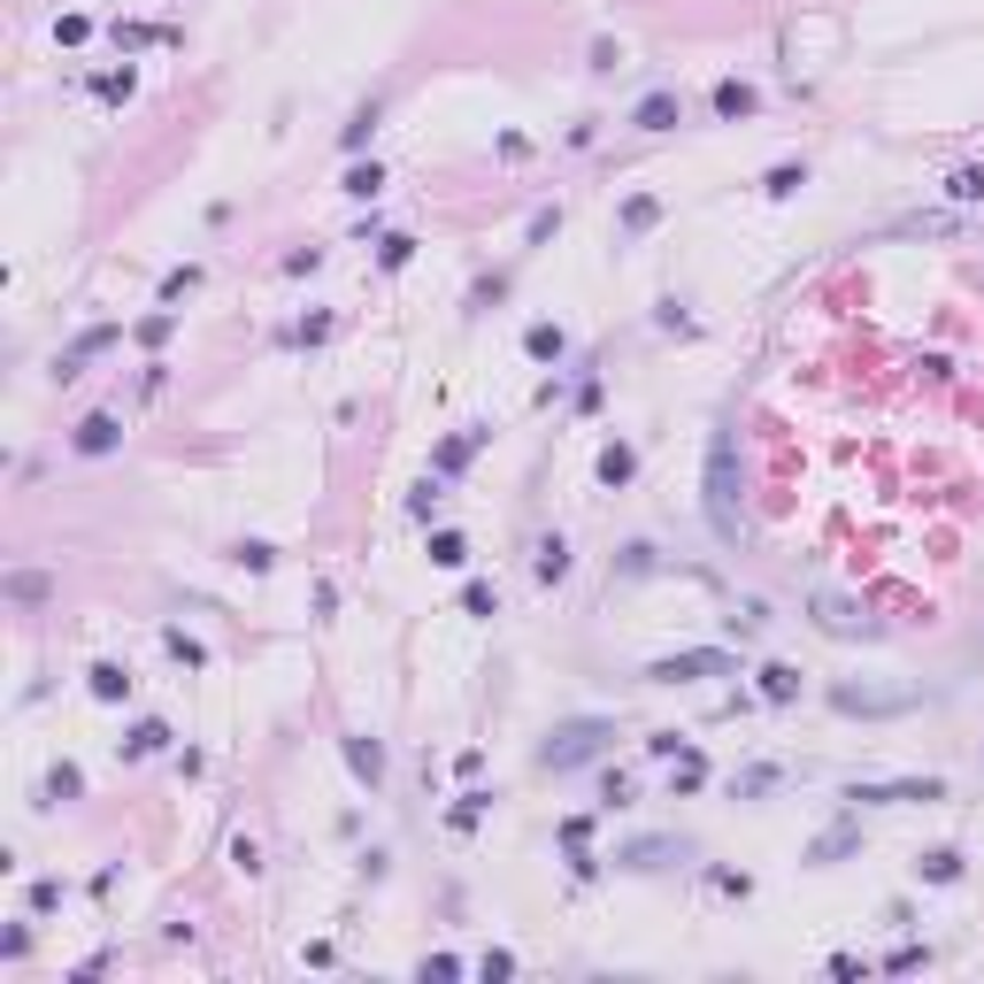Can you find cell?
Masks as SVG:
<instances>
[{
    "mask_svg": "<svg viewBox=\"0 0 984 984\" xmlns=\"http://www.w3.org/2000/svg\"><path fill=\"white\" fill-rule=\"evenodd\" d=\"M708 523L715 538H739L746 531V507H739V423H715L708 431Z\"/></svg>",
    "mask_w": 984,
    "mask_h": 984,
    "instance_id": "obj_1",
    "label": "cell"
},
{
    "mask_svg": "<svg viewBox=\"0 0 984 984\" xmlns=\"http://www.w3.org/2000/svg\"><path fill=\"white\" fill-rule=\"evenodd\" d=\"M616 746V723L608 715H569V723H554L546 739H538V770H585V762H600Z\"/></svg>",
    "mask_w": 984,
    "mask_h": 984,
    "instance_id": "obj_2",
    "label": "cell"
},
{
    "mask_svg": "<svg viewBox=\"0 0 984 984\" xmlns=\"http://www.w3.org/2000/svg\"><path fill=\"white\" fill-rule=\"evenodd\" d=\"M830 708H838V715L877 723V715H915V708H923V692H915V684H900V692H892V684H854V677H838V684H830Z\"/></svg>",
    "mask_w": 984,
    "mask_h": 984,
    "instance_id": "obj_3",
    "label": "cell"
},
{
    "mask_svg": "<svg viewBox=\"0 0 984 984\" xmlns=\"http://www.w3.org/2000/svg\"><path fill=\"white\" fill-rule=\"evenodd\" d=\"M700 677H739V655H723V647H684V655L647 661V684H700Z\"/></svg>",
    "mask_w": 984,
    "mask_h": 984,
    "instance_id": "obj_4",
    "label": "cell"
},
{
    "mask_svg": "<svg viewBox=\"0 0 984 984\" xmlns=\"http://www.w3.org/2000/svg\"><path fill=\"white\" fill-rule=\"evenodd\" d=\"M854 808H931L946 800V777H892V785H846Z\"/></svg>",
    "mask_w": 984,
    "mask_h": 984,
    "instance_id": "obj_5",
    "label": "cell"
},
{
    "mask_svg": "<svg viewBox=\"0 0 984 984\" xmlns=\"http://www.w3.org/2000/svg\"><path fill=\"white\" fill-rule=\"evenodd\" d=\"M338 762H346V777H354L362 793H385V739L346 731V739H338Z\"/></svg>",
    "mask_w": 984,
    "mask_h": 984,
    "instance_id": "obj_6",
    "label": "cell"
},
{
    "mask_svg": "<svg viewBox=\"0 0 984 984\" xmlns=\"http://www.w3.org/2000/svg\"><path fill=\"white\" fill-rule=\"evenodd\" d=\"M70 447H77L85 462H108V454L124 447V416H108V408H93V416H85V423L70 431Z\"/></svg>",
    "mask_w": 984,
    "mask_h": 984,
    "instance_id": "obj_7",
    "label": "cell"
},
{
    "mask_svg": "<svg viewBox=\"0 0 984 984\" xmlns=\"http://www.w3.org/2000/svg\"><path fill=\"white\" fill-rule=\"evenodd\" d=\"M485 439H492V423H462L454 439H439V447H431V478H462V470H470V454H478Z\"/></svg>",
    "mask_w": 984,
    "mask_h": 984,
    "instance_id": "obj_8",
    "label": "cell"
},
{
    "mask_svg": "<svg viewBox=\"0 0 984 984\" xmlns=\"http://www.w3.org/2000/svg\"><path fill=\"white\" fill-rule=\"evenodd\" d=\"M816 624L830 639H877V616H861V608L838 600V593H816Z\"/></svg>",
    "mask_w": 984,
    "mask_h": 984,
    "instance_id": "obj_9",
    "label": "cell"
},
{
    "mask_svg": "<svg viewBox=\"0 0 984 984\" xmlns=\"http://www.w3.org/2000/svg\"><path fill=\"white\" fill-rule=\"evenodd\" d=\"M616 861H624V869H639V877H655V869H677V861H692V846H684V838H631Z\"/></svg>",
    "mask_w": 984,
    "mask_h": 984,
    "instance_id": "obj_10",
    "label": "cell"
},
{
    "mask_svg": "<svg viewBox=\"0 0 984 984\" xmlns=\"http://www.w3.org/2000/svg\"><path fill=\"white\" fill-rule=\"evenodd\" d=\"M116 338H124V324H85V331H77V338H70V346H62V362H54V377L70 385V377H77V369H85L93 354H108Z\"/></svg>",
    "mask_w": 984,
    "mask_h": 984,
    "instance_id": "obj_11",
    "label": "cell"
},
{
    "mask_svg": "<svg viewBox=\"0 0 984 984\" xmlns=\"http://www.w3.org/2000/svg\"><path fill=\"white\" fill-rule=\"evenodd\" d=\"M677 124H684V101H677L669 85L639 93V108H631V132H647V139H655V132H677Z\"/></svg>",
    "mask_w": 984,
    "mask_h": 984,
    "instance_id": "obj_12",
    "label": "cell"
},
{
    "mask_svg": "<svg viewBox=\"0 0 984 984\" xmlns=\"http://www.w3.org/2000/svg\"><path fill=\"white\" fill-rule=\"evenodd\" d=\"M155 754H169V723L163 715H139V723L116 739V762H155Z\"/></svg>",
    "mask_w": 984,
    "mask_h": 984,
    "instance_id": "obj_13",
    "label": "cell"
},
{
    "mask_svg": "<svg viewBox=\"0 0 984 984\" xmlns=\"http://www.w3.org/2000/svg\"><path fill=\"white\" fill-rule=\"evenodd\" d=\"M854 846H861V808H854L846 823H830V830H823V838L808 846V854H800V861H808V869H830V861H846Z\"/></svg>",
    "mask_w": 984,
    "mask_h": 984,
    "instance_id": "obj_14",
    "label": "cell"
},
{
    "mask_svg": "<svg viewBox=\"0 0 984 984\" xmlns=\"http://www.w3.org/2000/svg\"><path fill=\"white\" fill-rule=\"evenodd\" d=\"M708 101H715V116H723V124H746V116H762V93H754L746 77H715V93H708Z\"/></svg>",
    "mask_w": 984,
    "mask_h": 984,
    "instance_id": "obj_15",
    "label": "cell"
},
{
    "mask_svg": "<svg viewBox=\"0 0 984 984\" xmlns=\"http://www.w3.org/2000/svg\"><path fill=\"white\" fill-rule=\"evenodd\" d=\"M754 692H762V708H793L800 700V669L793 661H762L754 669Z\"/></svg>",
    "mask_w": 984,
    "mask_h": 984,
    "instance_id": "obj_16",
    "label": "cell"
},
{
    "mask_svg": "<svg viewBox=\"0 0 984 984\" xmlns=\"http://www.w3.org/2000/svg\"><path fill=\"white\" fill-rule=\"evenodd\" d=\"M962 877H970L962 846H923L915 854V884H962Z\"/></svg>",
    "mask_w": 984,
    "mask_h": 984,
    "instance_id": "obj_17",
    "label": "cell"
},
{
    "mask_svg": "<svg viewBox=\"0 0 984 984\" xmlns=\"http://www.w3.org/2000/svg\"><path fill=\"white\" fill-rule=\"evenodd\" d=\"M593 478H600L608 492H624L631 478H639V447H631V439H608V447H600V462H593Z\"/></svg>",
    "mask_w": 984,
    "mask_h": 984,
    "instance_id": "obj_18",
    "label": "cell"
},
{
    "mask_svg": "<svg viewBox=\"0 0 984 984\" xmlns=\"http://www.w3.org/2000/svg\"><path fill=\"white\" fill-rule=\"evenodd\" d=\"M523 354H531V362H546V369H554V362H562V354H569V331L554 324V316H538V324H523Z\"/></svg>",
    "mask_w": 984,
    "mask_h": 984,
    "instance_id": "obj_19",
    "label": "cell"
},
{
    "mask_svg": "<svg viewBox=\"0 0 984 984\" xmlns=\"http://www.w3.org/2000/svg\"><path fill=\"white\" fill-rule=\"evenodd\" d=\"M531 577H538V585H562V577H569V538H562V531H546V538L531 546Z\"/></svg>",
    "mask_w": 984,
    "mask_h": 984,
    "instance_id": "obj_20",
    "label": "cell"
},
{
    "mask_svg": "<svg viewBox=\"0 0 984 984\" xmlns=\"http://www.w3.org/2000/svg\"><path fill=\"white\" fill-rule=\"evenodd\" d=\"M0 593H8L15 608H46V600H54V577H46V569H8Z\"/></svg>",
    "mask_w": 984,
    "mask_h": 984,
    "instance_id": "obj_21",
    "label": "cell"
},
{
    "mask_svg": "<svg viewBox=\"0 0 984 984\" xmlns=\"http://www.w3.org/2000/svg\"><path fill=\"white\" fill-rule=\"evenodd\" d=\"M85 692H93L101 708H116V700H132V669H124V661H93V669H85Z\"/></svg>",
    "mask_w": 984,
    "mask_h": 984,
    "instance_id": "obj_22",
    "label": "cell"
},
{
    "mask_svg": "<svg viewBox=\"0 0 984 984\" xmlns=\"http://www.w3.org/2000/svg\"><path fill=\"white\" fill-rule=\"evenodd\" d=\"M70 800H85V770L77 762H54L46 785H39V808H70Z\"/></svg>",
    "mask_w": 984,
    "mask_h": 984,
    "instance_id": "obj_23",
    "label": "cell"
},
{
    "mask_svg": "<svg viewBox=\"0 0 984 984\" xmlns=\"http://www.w3.org/2000/svg\"><path fill=\"white\" fill-rule=\"evenodd\" d=\"M777 785H785L777 762H746V770H731V800H770Z\"/></svg>",
    "mask_w": 984,
    "mask_h": 984,
    "instance_id": "obj_24",
    "label": "cell"
},
{
    "mask_svg": "<svg viewBox=\"0 0 984 984\" xmlns=\"http://www.w3.org/2000/svg\"><path fill=\"white\" fill-rule=\"evenodd\" d=\"M655 223H661V200H655V192H631V200L616 208V239H647Z\"/></svg>",
    "mask_w": 984,
    "mask_h": 984,
    "instance_id": "obj_25",
    "label": "cell"
},
{
    "mask_svg": "<svg viewBox=\"0 0 984 984\" xmlns=\"http://www.w3.org/2000/svg\"><path fill=\"white\" fill-rule=\"evenodd\" d=\"M700 785H708V754H700V746H677V754H669V793L684 800V793H700Z\"/></svg>",
    "mask_w": 984,
    "mask_h": 984,
    "instance_id": "obj_26",
    "label": "cell"
},
{
    "mask_svg": "<svg viewBox=\"0 0 984 984\" xmlns=\"http://www.w3.org/2000/svg\"><path fill=\"white\" fill-rule=\"evenodd\" d=\"M108 39H116V54L132 62V54H147V46H163L169 31H163V23H132V15H116V23H108Z\"/></svg>",
    "mask_w": 984,
    "mask_h": 984,
    "instance_id": "obj_27",
    "label": "cell"
},
{
    "mask_svg": "<svg viewBox=\"0 0 984 984\" xmlns=\"http://www.w3.org/2000/svg\"><path fill=\"white\" fill-rule=\"evenodd\" d=\"M132 93H139V70H132V62H124V70H101V77H93V101H108V108H124Z\"/></svg>",
    "mask_w": 984,
    "mask_h": 984,
    "instance_id": "obj_28",
    "label": "cell"
},
{
    "mask_svg": "<svg viewBox=\"0 0 984 984\" xmlns=\"http://www.w3.org/2000/svg\"><path fill=\"white\" fill-rule=\"evenodd\" d=\"M377 116H385V108H377V101H369V108H354V116H346V124H338V147H346V155H362V147H369V139H377Z\"/></svg>",
    "mask_w": 984,
    "mask_h": 984,
    "instance_id": "obj_29",
    "label": "cell"
},
{
    "mask_svg": "<svg viewBox=\"0 0 984 984\" xmlns=\"http://www.w3.org/2000/svg\"><path fill=\"white\" fill-rule=\"evenodd\" d=\"M408 262H416V239H408V231H377V270H385V278H400Z\"/></svg>",
    "mask_w": 984,
    "mask_h": 984,
    "instance_id": "obj_30",
    "label": "cell"
},
{
    "mask_svg": "<svg viewBox=\"0 0 984 984\" xmlns=\"http://www.w3.org/2000/svg\"><path fill=\"white\" fill-rule=\"evenodd\" d=\"M163 655L177 661V669H208V647H200L185 624H169V631H163Z\"/></svg>",
    "mask_w": 984,
    "mask_h": 984,
    "instance_id": "obj_31",
    "label": "cell"
},
{
    "mask_svg": "<svg viewBox=\"0 0 984 984\" xmlns=\"http://www.w3.org/2000/svg\"><path fill=\"white\" fill-rule=\"evenodd\" d=\"M485 816H492V793H478V785H470V793L447 808V830H462V838H470V830H478Z\"/></svg>",
    "mask_w": 984,
    "mask_h": 984,
    "instance_id": "obj_32",
    "label": "cell"
},
{
    "mask_svg": "<svg viewBox=\"0 0 984 984\" xmlns=\"http://www.w3.org/2000/svg\"><path fill=\"white\" fill-rule=\"evenodd\" d=\"M423 554H431V562H439V569H462V562H470V538H462V531H447V523H439V531H431V546H423Z\"/></svg>",
    "mask_w": 984,
    "mask_h": 984,
    "instance_id": "obj_33",
    "label": "cell"
},
{
    "mask_svg": "<svg viewBox=\"0 0 984 984\" xmlns=\"http://www.w3.org/2000/svg\"><path fill=\"white\" fill-rule=\"evenodd\" d=\"M231 562H239L247 577H270V569H278V546H270V538H239V546H231Z\"/></svg>",
    "mask_w": 984,
    "mask_h": 984,
    "instance_id": "obj_34",
    "label": "cell"
},
{
    "mask_svg": "<svg viewBox=\"0 0 984 984\" xmlns=\"http://www.w3.org/2000/svg\"><path fill=\"white\" fill-rule=\"evenodd\" d=\"M946 200H954V208H977V200H984V163L954 169V177H946Z\"/></svg>",
    "mask_w": 984,
    "mask_h": 984,
    "instance_id": "obj_35",
    "label": "cell"
},
{
    "mask_svg": "<svg viewBox=\"0 0 984 984\" xmlns=\"http://www.w3.org/2000/svg\"><path fill=\"white\" fill-rule=\"evenodd\" d=\"M338 192H346V200H377V192H385V169H377V163H354L346 177H338Z\"/></svg>",
    "mask_w": 984,
    "mask_h": 984,
    "instance_id": "obj_36",
    "label": "cell"
},
{
    "mask_svg": "<svg viewBox=\"0 0 984 984\" xmlns=\"http://www.w3.org/2000/svg\"><path fill=\"white\" fill-rule=\"evenodd\" d=\"M462 616H478V624L500 616V585H492V577H470V585H462Z\"/></svg>",
    "mask_w": 984,
    "mask_h": 984,
    "instance_id": "obj_37",
    "label": "cell"
},
{
    "mask_svg": "<svg viewBox=\"0 0 984 984\" xmlns=\"http://www.w3.org/2000/svg\"><path fill=\"white\" fill-rule=\"evenodd\" d=\"M800 185H808V163H777L770 177H762V192H770V200H793Z\"/></svg>",
    "mask_w": 984,
    "mask_h": 984,
    "instance_id": "obj_38",
    "label": "cell"
},
{
    "mask_svg": "<svg viewBox=\"0 0 984 984\" xmlns=\"http://www.w3.org/2000/svg\"><path fill=\"white\" fill-rule=\"evenodd\" d=\"M169 331H177V308H155V316L132 324V338H139V346H169Z\"/></svg>",
    "mask_w": 984,
    "mask_h": 984,
    "instance_id": "obj_39",
    "label": "cell"
},
{
    "mask_svg": "<svg viewBox=\"0 0 984 984\" xmlns=\"http://www.w3.org/2000/svg\"><path fill=\"white\" fill-rule=\"evenodd\" d=\"M185 293H200V262H177V270L163 278V308H177Z\"/></svg>",
    "mask_w": 984,
    "mask_h": 984,
    "instance_id": "obj_40",
    "label": "cell"
},
{
    "mask_svg": "<svg viewBox=\"0 0 984 984\" xmlns=\"http://www.w3.org/2000/svg\"><path fill=\"white\" fill-rule=\"evenodd\" d=\"M708 892H715V900H746L754 877H746V869H708Z\"/></svg>",
    "mask_w": 984,
    "mask_h": 984,
    "instance_id": "obj_41",
    "label": "cell"
},
{
    "mask_svg": "<svg viewBox=\"0 0 984 984\" xmlns=\"http://www.w3.org/2000/svg\"><path fill=\"white\" fill-rule=\"evenodd\" d=\"M439 485H447V478H423V485L408 492V515H416V523H431V515H439V500H447Z\"/></svg>",
    "mask_w": 984,
    "mask_h": 984,
    "instance_id": "obj_42",
    "label": "cell"
},
{
    "mask_svg": "<svg viewBox=\"0 0 984 984\" xmlns=\"http://www.w3.org/2000/svg\"><path fill=\"white\" fill-rule=\"evenodd\" d=\"M923 962H931V946H892V954H884V977H915Z\"/></svg>",
    "mask_w": 984,
    "mask_h": 984,
    "instance_id": "obj_43",
    "label": "cell"
},
{
    "mask_svg": "<svg viewBox=\"0 0 984 984\" xmlns=\"http://www.w3.org/2000/svg\"><path fill=\"white\" fill-rule=\"evenodd\" d=\"M478 977H485V984L515 977V954H507V946H485V954H478Z\"/></svg>",
    "mask_w": 984,
    "mask_h": 984,
    "instance_id": "obj_44",
    "label": "cell"
},
{
    "mask_svg": "<svg viewBox=\"0 0 984 984\" xmlns=\"http://www.w3.org/2000/svg\"><path fill=\"white\" fill-rule=\"evenodd\" d=\"M93 39V15H54V46H85Z\"/></svg>",
    "mask_w": 984,
    "mask_h": 984,
    "instance_id": "obj_45",
    "label": "cell"
},
{
    "mask_svg": "<svg viewBox=\"0 0 984 984\" xmlns=\"http://www.w3.org/2000/svg\"><path fill=\"white\" fill-rule=\"evenodd\" d=\"M316 270H324V247H293L285 254V278H316Z\"/></svg>",
    "mask_w": 984,
    "mask_h": 984,
    "instance_id": "obj_46",
    "label": "cell"
},
{
    "mask_svg": "<svg viewBox=\"0 0 984 984\" xmlns=\"http://www.w3.org/2000/svg\"><path fill=\"white\" fill-rule=\"evenodd\" d=\"M762 624H770V608H762V600H739V616H731V631H739V639H754Z\"/></svg>",
    "mask_w": 984,
    "mask_h": 984,
    "instance_id": "obj_47",
    "label": "cell"
},
{
    "mask_svg": "<svg viewBox=\"0 0 984 984\" xmlns=\"http://www.w3.org/2000/svg\"><path fill=\"white\" fill-rule=\"evenodd\" d=\"M54 908H62V877H39L31 884V915H54Z\"/></svg>",
    "mask_w": 984,
    "mask_h": 984,
    "instance_id": "obj_48",
    "label": "cell"
},
{
    "mask_svg": "<svg viewBox=\"0 0 984 984\" xmlns=\"http://www.w3.org/2000/svg\"><path fill=\"white\" fill-rule=\"evenodd\" d=\"M331 338V316L324 308H316V316H301V324H293V346H324Z\"/></svg>",
    "mask_w": 984,
    "mask_h": 984,
    "instance_id": "obj_49",
    "label": "cell"
},
{
    "mask_svg": "<svg viewBox=\"0 0 984 984\" xmlns=\"http://www.w3.org/2000/svg\"><path fill=\"white\" fill-rule=\"evenodd\" d=\"M562 854H569V877H577V884H593V877H600V861H593V846H562Z\"/></svg>",
    "mask_w": 984,
    "mask_h": 984,
    "instance_id": "obj_50",
    "label": "cell"
},
{
    "mask_svg": "<svg viewBox=\"0 0 984 984\" xmlns=\"http://www.w3.org/2000/svg\"><path fill=\"white\" fill-rule=\"evenodd\" d=\"M0 954L23 962V954H31V923H8V931H0Z\"/></svg>",
    "mask_w": 984,
    "mask_h": 984,
    "instance_id": "obj_51",
    "label": "cell"
},
{
    "mask_svg": "<svg viewBox=\"0 0 984 984\" xmlns=\"http://www.w3.org/2000/svg\"><path fill=\"white\" fill-rule=\"evenodd\" d=\"M554 231H562V208H538V216H531V247H546Z\"/></svg>",
    "mask_w": 984,
    "mask_h": 984,
    "instance_id": "obj_52",
    "label": "cell"
},
{
    "mask_svg": "<svg viewBox=\"0 0 984 984\" xmlns=\"http://www.w3.org/2000/svg\"><path fill=\"white\" fill-rule=\"evenodd\" d=\"M616 569H624V577H647V569H655V546H624V562H616Z\"/></svg>",
    "mask_w": 984,
    "mask_h": 984,
    "instance_id": "obj_53",
    "label": "cell"
},
{
    "mask_svg": "<svg viewBox=\"0 0 984 984\" xmlns=\"http://www.w3.org/2000/svg\"><path fill=\"white\" fill-rule=\"evenodd\" d=\"M416 977L431 984V977H462V962H454V954H423V970H416Z\"/></svg>",
    "mask_w": 984,
    "mask_h": 984,
    "instance_id": "obj_54",
    "label": "cell"
},
{
    "mask_svg": "<svg viewBox=\"0 0 984 984\" xmlns=\"http://www.w3.org/2000/svg\"><path fill=\"white\" fill-rule=\"evenodd\" d=\"M830 977H838V984H861V977H869V962H854V954H830Z\"/></svg>",
    "mask_w": 984,
    "mask_h": 984,
    "instance_id": "obj_55",
    "label": "cell"
},
{
    "mask_svg": "<svg viewBox=\"0 0 984 984\" xmlns=\"http://www.w3.org/2000/svg\"><path fill=\"white\" fill-rule=\"evenodd\" d=\"M500 293H507V278H485V285L470 293V316H485V308H492V301H500Z\"/></svg>",
    "mask_w": 984,
    "mask_h": 984,
    "instance_id": "obj_56",
    "label": "cell"
},
{
    "mask_svg": "<svg viewBox=\"0 0 984 984\" xmlns=\"http://www.w3.org/2000/svg\"><path fill=\"white\" fill-rule=\"evenodd\" d=\"M677 746H684V731H647V754H655V762H669Z\"/></svg>",
    "mask_w": 984,
    "mask_h": 984,
    "instance_id": "obj_57",
    "label": "cell"
},
{
    "mask_svg": "<svg viewBox=\"0 0 984 984\" xmlns=\"http://www.w3.org/2000/svg\"><path fill=\"white\" fill-rule=\"evenodd\" d=\"M616 62H624V46H616V39H593V70H600V77H608V70H616Z\"/></svg>",
    "mask_w": 984,
    "mask_h": 984,
    "instance_id": "obj_58",
    "label": "cell"
},
{
    "mask_svg": "<svg viewBox=\"0 0 984 984\" xmlns=\"http://www.w3.org/2000/svg\"><path fill=\"white\" fill-rule=\"evenodd\" d=\"M600 793H608V808H631V777H624V770H608V785H600Z\"/></svg>",
    "mask_w": 984,
    "mask_h": 984,
    "instance_id": "obj_59",
    "label": "cell"
},
{
    "mask_svg": "<svg viewBox=\"0 0 984 984\" xmlns=\"http://www.w3.org/2000/svg\"><path fill=\"white\" fill-rule=\"evenodd\" d=\"M231 861H239V869L254 877V869H262V846H254V838H231Z\"/></svg>",
    "mask_w": 984,
    "mask_h": 984,
    "instance_id": "obj_60",
    "label": "cell"
},
{
    "mask_svg": "<svg viewBox=\"0 0 984 984\" xmlns=\"http://www.w3.org/2000/svg\"><path fill=\"white\" fill-rule=\"evenodd\" d=\"M163 385H169V362H147V377H139V400H155Z\"/></svg>",
    "mask_w": 984,
    "mask_h": 984,
    "instance_id": "obj_61",
    "label": "cell"
},
{
    "mask_svg": "<svg viewBox=\"0 0 984 984\" xmlns=\"http://www.w3.org/2000/svg\"><path fill=\"white\" fill-rule=\"evenodd\" d=\"M593 838V816H562V846H585Z\"/></svg>",
    "mask_w": 984,
    "mask_h": 984,
    "instance_id": "obj_62",
    "label": "cell"
},
{
    "mask_svg": "<svg viewBox=\"0 0 984 984\" xmlns=\"http://www.w3.org/2000/svg\"><path fill=\"white\" fill-rule=\"evenodd\" d=\"M655 324H661V331H692V316H684L677 301H661V308H655Z\"/></svg>",
    "mask_w": 984,
    "mask_h": 984,
    "instance_id": "obj_63",
    "label": "cell"
}]
</instances>
